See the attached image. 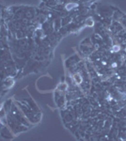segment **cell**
<instances>
[{
	"label": "cell",
	"instance_id": "1",
	"mask_svg": "<svg viewBox=\"0 0 126 141\" xmlns=\"http://www.w3.org/2000/svg\"><path fill=\"white\" fill-rule=\"evenodd\" d=\"M74 80H75V82L76 83H81V81H82V78H81V76H80V74H78V73H76V74H74Z\"/></svg>",
	"mask_w": 126,
	"mask_h": 141
},
{
	"label": "cell",
	"instance_id": "2",
	"mask_svg": "<svg viewBox=\"0 0 126 141\" xmlns=\"http://www.w3.org/2000/svg\"><path fill=\"white\" fill-rule=\"evenodd\" d=\"M86 24L89 25V26L93 25V21H92V19H91V18H88L87 21H86Z\"/></svg>",
	"mask_w": 126,
	"mask_h": 141
},
{
	"label": "cell",
	"instance_id": "3",
	"mask_svg": "<svg viewBox=\"0 0 126 141\" xmlns=\"http://www.w3.org/2000/svg\"><path fill=\"white\" fill-rule=\"evenodd\" d=\"M74 6H76V4H73V3H71V4H68V5L66 6V8H67V10H70V9H71Z\"/></svg>",
	"mask_w": 126,
	"mask_h": 141
},
{
	"label": "cell",
	"instance_id": "4",
	"mask_svg": "<svg viewBox=\"0 0 126 141\" xmlns=\"http://www.w3.org/2000/svg\"><path fill=\"white\" fill-rule=\"evenodd\" d=\"M113 51H114V52H118V51H119V46L115 45V46L113 47Z\"/></svg>",
	"mask_w": 126,
	"mask_h": 141
},
{
	"label": "cell",
	"instance_id": "5",
	"mask_svg": "<svg viewBox=\"0 0 126 141\" xmlns=\"http://www.w3.org/2000/svg\"><path fill=\"white\" fill-rule=\"evenodd\" d=\"M116 66H117V63H113V64H112V67H113V68L116 67Z\"/></svg>",
	"mask_w": 126,
	"mask_h": 141
},
{
	"label": "cell",
	"instance_id": "6",
	"mask_svg": "<svg viewBox=\"0 0 126 141\" xmlns=\"http://www.w3.org/2000/svg\"><path fill=\"white\" fill-rule=\"evenodd\" d=\"M0 113H1V112H0Z\"/></svg>",
	"mask_w": 126,
	"mask_h": 141
}]
</instances>
